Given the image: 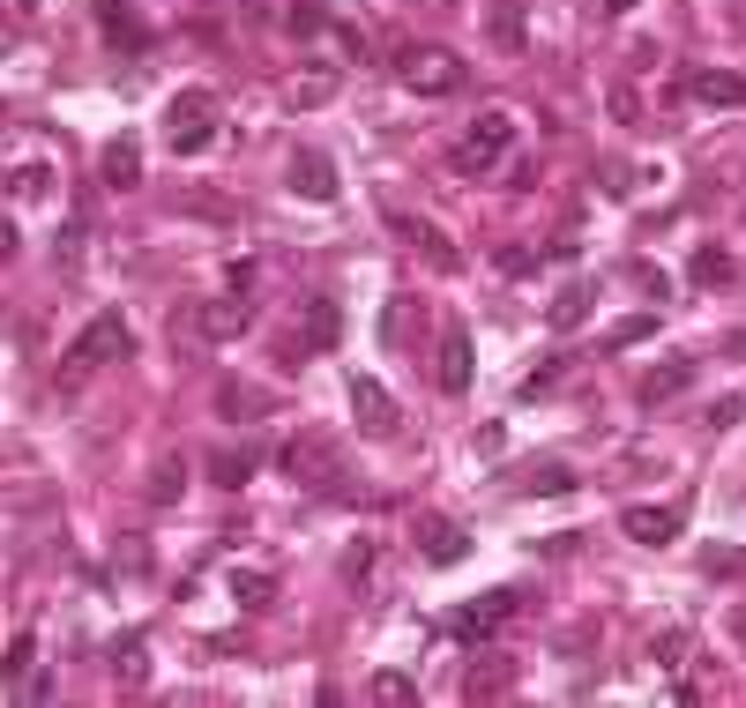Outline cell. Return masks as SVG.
Segmentation results:
<instances>
[{"instance_id":"4","label":"cell","mask_w":746,"mask_h":708,"mask_svg":"<svg viewBox=\"0 0 746 708\" xmlns=\"http://www.w3.org/2000/svg\"><path fill=\"white\" fill-rule=\"evenodd\" d=\"M127 343H135V335H127L120 314H97V321H90V329L68 343V366H60V374H68V380H83V374H97L105 358H127Z\"/></svg>"},{"instance_id":"17","label":"cell","mask_w":746,"mask_h":708,"mask_svg":"<svg viewBox=\"0 0 746 708\" xmlns=\"http://www.w3.org/2000/svg\"><path fill=\"white\" fill-rule=\"evenodd\" d=\"M254 448H224V456H209V477H217V485H232V493H240V485H247L254 477Z\"/></svg>"},{"instance_id":"2","label":"cell","mask_w":746,"mask_h":708,"mask_svg":"<svg viewBox=\"0 0 746 708\" xmlns=\"http://www.w3.org/2000/svg\"><path fill=\"white\" fill-rule=\"evenodd\" d=\"M165 142H172V157H202L217 142V97L209 90H179L165 105Z\"/></svg>"},{"instance_id":"31","label":"cell","mask_w":746,"mask_h":708,"mask_svg":"<svg viewBox=\"0 0 746 708\" xmlns=\"http://www.w3.org/2000/svg\"><path fill=\"white\" fill-rule=\"evenodd\" d=\"M650 657H657V664H679V657H687V634H679V626L657 634V641H650Z\"/></svg>"},{"instance_id":"7","label":"cell","mask_w":746,"mask_h":708,"mask_svg":"<svg viewBox=\"0 0 746 708\" xmlns=\"http://www.w3.org/2000/svg\"><path fill=\"white\" fill-rule=\"evenodd\" d=\"M291 194H306V202H336V165L322 150H291Z\"/></svg>"},{"instance_id":"26","label":"cell","mask_w":746,"mask_h":708,"mask_svg":"<svg viewBox=\"0 0 746 708\" xmlns=\"http://www.w3.org/2000/svg\"><path fill=\"white\" fill-rule=\"evenodd\" d=\"M217 411H224V417H240V411H269V396H261V388H217Z\"/></svg>"},{"instance_id":"35","label":"cell","mask_w":746,"mask_h":708,"mask_svg":"<svg viewBox=\"0 0 746 708\" xmlns=\"http://www.w3.org/2000/svg\"><path fill=\"white\" fill-rule=\"evenodd\" d=\"M322 97H329V75H314V83L291 90V105H322Z\"/></svg>"},{"instance_id":"5","label":"cell","mask_w":746,"mask_h":708,"mask_svg":"<svg viewBox=\"0 0 746 708\" xmlns=\"http://www.w3.org/2000/svg\"><path fill=\"white\" fill-rule=\"evenodd\" d=\"M388 232H396V239H404L411 253H426L441 276H456V269H463V253L441 239V224H426V216H411V209H388Z\"/></svg>"},{"instance_id":"33","label":"cell","mask_w":746,"mask_h":708,"mask_svg":"<svg viewBox=\"0 0 746 708\" xmlns=\"http://www.w3.org/2000/svg\"><path fill=\"white\" fill-rule=\"evenodd\" d=\"M500 269H508V276H531V269H538V253H531V247H500Z\"/></svg>"},{"instance_id":"28","label":"cell","mask_w":746,"mask_h":708,"mask_svg":"<svg viewBox=\"0 0 746 708\" xmlns=\"http://www.w3.org/2000/svg\"><path fill=\"white\" fill-rule=\"evenodd\" d=\"M724 276H732V253H716V247L695 253V284H724Z\"/></svg>"},{"instance_id":"25","label":"cell","mask_w":746,"mask_h":708,"mask_svg":"<svg viewBox=\"0 0 746 708\" xmlns=\"http://www.w3.org/2000/svg\"><path fill=\"white\" fill-rule=\"evenodd\" d=\"M31 664H38V634H15V641H8V657H0V671H8V678H23Z\"/></svg>"},{"instance_id":"14","label":"cell","mask_w":746,"mask_h":708,"mask_svg":"<svg viewBox=\"0 0 746 708\" xmlns=\"http://www.w3.org/2000/svg\"><path fill=\"white\" fill-rule=\"evenodd\" d=\"M679 388H695V358H672L657 374H642V403H672Z\"/></svg>"},{"instance_id":"18","label":"cell","mask_w":746,"mask_h":708,"mask_svg":"<svg viewBox=\"0 0 746 708\" xmlns=\"http://www.w3.org/2000/svg\"><path fill=\"white\" fill-rule=\"evenodd\" d=\"M113 678H120V686H142V678H150V649H142V634H127L120 649H113Z\"/></svg>"},{"instance_id":"32","label":"cell","mask_w":746,"mask_h":708,"mask_svg":"<svg viewBox=\"0 0 746 708\" xmlns=\"http://www.w3.org/2000/svg\"><path fill=\"white\" fill-rule=\"evenodd\" d=\"M657 329V321H650V314H634V321H620V329H613V351H627V343H642V335Z\"/></svg>"},{"instance_id":"1","label":"cell","mask_w":746,"mask_h":708,"mask_svg":"<svg viewBox=\"0 0 746 708\" xmlns=\"http://www.w3.org/2000/svg\"><path fill=\"white\" fill-rule=\"evenodd\" d=\"M396 83L418 90V97H456L463 90V60L448 45H404L396 52Z\"/></svg>"},{"instance_id":"10","label":"cell","mask_w":746,"mask_h":708,"mask_svg":"<svg viewBox=\"0 0 746 708\" xmlns=\"http://www.w3.org/2000/svg\"><path fill=\"white\" fill-rule=\"evenodd\" d=\"M284 470H291V477H306V485H329V477H336V448H329V440H291Z\"/></svg>"},{"instance_id":"30","label":"cell","mask_w":746,"mask_h":708,"mask_svg":"<svg viewBox=\"0 0 746 708\" xmlns=\"http://www.w3.org/2000/svg\"><path fill=\"white\" fill-rule=\"evenodd\" d=\"M179 485H187V470H179V462H158V477H150V500H172Z\"/></svg>"},{"instance_id":"34","label":"cell","mask_w":746,"mask_h":708,"mask_svg":"<svg viewBox=\"0 0 746 708\" xmlns=\"http://www.w3.org/2000/svg\"><path fill=\"white\" fill-rule=\"evenodd\" d=\"M613 120H627V127H634V120H642V97H634V90H613Z\"/></svg>"},{"instance_id":"11","label":"cell","mask_w":746,"mask_h":708,"mask_svg":"<svg viewBox=\"0 0 746 708\" xmlns=\"http://www.w3.org/2000/svg\"><path fill=\"white\" fill-rule=\"evenodd\" d=\"M97 172H105V187H142V150L135 142H105V157H97Z\"/></svg>"},{"instance_id":"36","label":"cell","mask_w":746,"mask_h":708,"mask_svg":"<svg viewBox=\"0 0 746 708\" xmlns=\"http://www.w3.org/2000/svg\"><path fill=\"white\" fill-rule=\"evenodd\" d=\"M23 694L31 701H53V671H23Z\"/></svg>"},{"instance_id":"8","label":"cell","mask_w":746,"mask_h":708,"mask_svg":"<svg viewBox=\"0 0 746 708\" xmlns=\"http://www.w3.org/2000/svg\"><path fill=\"white\" fill-rule=\"evenodd\" d=\"M679 522H687V507H679V500H672V507H627V515H620V530L634 544H672V538H679Z\"/></svg>"},{"instance_id":"40","label":"cell","mask_w":746,"mask_h":708,"mask_svg":"<svg viewBox=\"0 0 746 708\" xmlns=\"http://www.w3.org/2000/svg\"><path fill=\"white\" fill-rule=\"evenodd\" d=\"M15 8H38V0H15Z\"/></svg>"},{"instance_id":"38","label":"cell","mask_w":746,"mask_h":708,"mask_svg":"<svg viewBox=\"0 0 746 708\" xmlns=\"http://www.w3.org/2000/svg\"><path fill=\"white\" fill-rule=\"evenodd\" d=\"M605 8H613V15H634V8H642V0H605Z\"/></svg>"},{"instance_id":"12","label":"cell","mask_w":746,"mask_h":708,"mask_svg":"<svg viewBox=\"0 0 746 708\" xmlns=\"http://www.w3.org/2000/svg\"><path fill=\"white\" fill-rule=\"evenodd\" d=\"M441 388H448V396L470 388V335H463V329L441 335Z\"/></svg>"},{"instance_id":"3","label":"cell","mask_w":746,"mask_h":708,"mask_svg":"<svg viewBox=\"0 0 746 708\" xmlns=\"http://www.w3.org/2000/svg\"><path fill=\"white\" fill-rule=\"evenodd\" d=\"M508 150H515V113H478V120H470V134L448 150V165H456L463 179H478V172H493Z\"/></svg>"},{"instance_id":"29","label":"cell","mask_w":746,"mask_h":708,"mask_svg":"<svg viewBox=\"0 0 746 708\" xmlns=\"http://www.w3.org/2000/svg\"><path fill=\"white\" fill-rule=\"evenodd\" d=\"M45 179H53L45 165H23L15 179H8V194H23V202H38V194H45Z\"/></svg>"},{"instance_id":"27","label":"cell","mask_w":746,"mask_h":708,"mask_svg":"<svg viewBox=\"0 0 746 708\" xmlns=\"http://www.w3.org/2000/svg\"><path fill=\"white\" fill-rule=\"evenodd\" d=\"M523 493H545V500H552V493H575V470H560V462H545V470L531 477V485H523Z\"/></svg>"},{"instance_id":"20","label":"cell","mask_w":746,"mask_h":708,"mask_svg":"<svg viewBox=\"0 0 746 708\" xmlns=\"http://www.w3.org/2000/svg\"><path fill=\"white\" fill-rule=\"evenodd\" d=\"M582 321H590V284H568L552 298V329H582Z\"/></svg>"},{"instance_id":"37","label":"cell","mask_w":746,"mask_h":708,"mask_svg":"<svg viewBox=\"0 0 746 708\" xmlns=\"http://www.w3.org/2000/svg\"><path fill=\"white\" fill-rule=\"evenodd\" d=\"M8 253H15V224L0 216V261H8Z\"/></svg>"},{"instance_id":"13","label":"cell","mask_w":746,"mask_h":708,"mask_svg":"<svg viewBox=\"0 0 746 708\" xmlns=\"http://www.w3.org/2000/svg\"><path fill=\"white\" fill-rule=\"evenodd\" d=\"M336 335H343V314H336V298H314V306H306V335H299V351H329Z\"/></svg>"},{"instance_id":"24","label":"cell","mask_w":746,"mask_h":708,"mask_svg":"<svg viewBox=\"0 0 746 708\" xmlns=\"http://www.w3.org/2000/svg\"><path fill=\"white\" fill-rule=\"evenodd\" d=\"M493 38L508 45V52H523V8H515V0H500V8H493Z\"/></svg>"},{"instance_id":"23","label":"cell","mask_w":746,"mask_h":708,"mask_svg":"<svg viewBox=\"0 0 746 708\" xmlns=\"http://www.w3.org/2000/svg\"><path fill=\"white\" fill-rule=\"evenodd\" d=\"M373 701H418L411 671H373Z\"/></svg>"},{"instance_id":"9","label":"cell","mask_w":746,"mask_h":708,"mask_svg":"<svg viewBox=\"0 0 746 708\" xmlns=\"http://www.w3.org/2000/svg\"><path fill=\"white\" fill-rule=\"evenodd\" d=\"M687 97L695 105H746V75H732V68H695L687 75Z\"/></svg>"},{"instance_id":"21","label":"cell","mask_w":746,"mask_h":708,"mask_svg":"<svg viewBox=\"0 0 746 708\" xmlns=\"http://www.w3.org/2000/svg\"><path fill=\"white\" fill-rule=\"evenodd\" d=\"M232 597H240V604H247V612H269V604H277V582H269V575H232Z\"/></svg>"},{"instance_id":"39","label":"cell","mask_w":746,"mask_h":708,"mask_svg":"<svg viewBox=\"0 0 746 708\" xmlns=\"http://www.w3.org/2000/svg\"><path fill=\"white\" fill-rule=\"evenodd\" d=\"M732 634H739V641H746V604H739V612H732Z\"/></svg>"},{"instance_id":"15","label":"cell","mask_w":746,"mask_h":708,"mask_svg":"<svg viewBox=\"0 0 746 708\" xmlns=\"http://www.w3.org/2000/svg\"><path fill=\"white\" fill-rule=\"evenodd\" d=\"M97 31H105L113 45H127V52H142V45H150V31H142V23L127 15L120 0H105V8H97Z\"/></svg>"},{"instance_id":"6","label":"cell","mask_w":746,"mask_h":708,"mask_svg":"<svg viewBox=\"0 0 746 708\" xmlns=\"http://www.w3.org/2000/svg\"><path fill=\"white\" fill-rule=\"evenodd\" d=\"M351 417L366 425L373 440H396V433H404V417H396V403H388V388H381L373 374H351Z\"/></svg>"},{"instance_id":"22","label":"cell","mask_w":746,"mask_h":708,"mask_svg":"<svg viewBox=\"0 0 746 708\" xmlns=\"http://www.w3.org/2000/svg\"><path fill=\"white\" fill-rule=\"evenodd\" d=\"M702 575H709V582H746V552H732V544H716V552L702 559Z\"/></svg>"},{"instance_id":"16","label":"cell","mask_w":746,"mask_h":708,"mask_svg":"<svg viewBox=\"0 0 746 708\" xmlns=\"http://www.w3.org/2000/svg\"><path fill=\"white\" fill-rule=\"evenodd\" d=\"M247 329V306H202L187 314V335H240Z\"/></svg>"},{"instance_id":"19","label":"cell","mask_w":746,"mask_h":708,"mask_svg":"<svg viewBox=\"0 0 746 708\" xmlns=\"http://www.w3.org/2000/svg\"><path fill=\"white\" fill-rule=\"evenodd\" d=\"M426 559H433V567H456L463 559V530L456 522H426Z\"/></svg>"}]
</instances>
